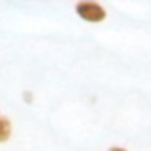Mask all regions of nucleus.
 <instances>
[{"label":"nucleus","instance_id":"7ed1b4c3","mask_svg":"<svg viewBox=\"0 0 151 151\" xmlns=\"http://www.w3.org/2000/svg\"><path fill=\"white\" fill-rule=\"evenodd\" d=\"M22 98H23V101L29 103V105L34 103V93H32V91H23V93H22Z\"/></svg>","mask_w":151,"mask_h":151},{"label":"nucleus","instance_id":"f03ea898","mask_svg":"<svg viewBox=\"0 0 151 151\" xmlns=\"http://www.w3.org/2000/svg\"><path fill=\"white\" fill-rule=\"evenodd\" d=\"M13 137V121L0 110V144H6Z\"/></svg>","mask_w":151,"mask_h":151},{"label":"nucleus","instance_id":"20e7f679","mask_svg":"<svg viewBox=\"0 0 151 151\" xmlns=\"http://www.w3.org/2000/svg\"><path fill=\"white\" fill-rule=\"evenodd\" d=\"M107 151H130V149H126V147H123V146H110Z\"/></svg>","mask_w":151,"mask_h":151},{"label":"nucleus","instance_id":"f257e3e1","mask_svg":"<svg viewBox=\"0 0 151 151\" xmlns=\"http://www.w3.org/2000/svg\"><path fill=\"white\" fill-rule=\"evenodd\" d=\"M73 9H75V14L87 23H101L109 16L105 6L100 2H77L73 6Z\"/></svg>","mask_w":151,"mask_h":151}]
</instances>
